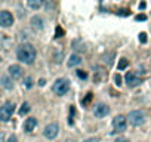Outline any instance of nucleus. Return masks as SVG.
<instances>
[{
    "instance_id": "7ed1b4c3",
    "label": "nucleus",
    "mask_w": 151,
    "mask_h": 142,
    "mask_svg": "<svg viewBox=\"0 0 151 142\" xmlns=\"http://www.w3.org/2000/svg\"><path fill=\"white\" fill-rule=\"evenodd\" d=\"M126 118H127V122L131 123L132 126H142L145 123V114L142 111H139V110L131 111Z\"/></svg>"
},
{
    "instance_id": "c85d7f7f",
    "label": "nucleus",
    "mask_w": 151,
    "mask_h": 142,
    "mask_svg": "<svg viewBox=\"0 0 151 142\" xmlns=\"http://www.w3.org/2000/svg\"><path fill=\"white\" fill-rule=\"evenodd\" d=\"M65 142H77V141H76V139H67Z\"/></svg>"
},
{
    "instance_id": "f03ea898",
    "label": "nucleus",
    "mask_w": 151,
    "mask_h": 142,
    "mask_svg": "<svg viewBox=\"0 0 151 142\" xmlns=\"http://www.w3.org/2000/svg\"><path fill=\"white\" fill-rule=\"evenodd\" d=\"M52 90H53V93L59 95V96L68 93V90H70V82H68V79H58V80L53 83Z\"/></svg>"
},
{
    "instance_id": "ddd939ff",
    "label": "nucleus",
    "mask_w": 151,
    "mask_h": 142,
    "mask_svg": "<svg viewBox=\"0 0 151 142\" xmlns=\"http://www.w3.org/2000/svg\"><path fill=\"white\" fill-rule=\"evenodd\" d=\"M0 84H2V87H5V89H8V90L13 87L12 79H11L9 76H2V77H0Z\"/></svg>"
},
{
    "instance_id": "1a4fd4ad",
    "label": "nucleus",
    "mask_w": 151,
    "mask_h": 142,
    "mask_svg": "<svg viewBox=\"0 0 151 142\" xmlns=\"http://www.w3.org/2000/svg\"><path fill=\"white\" fill-rule=\"evenodd\" d=\"M108 112H110V107L107 104H102V102L98 104L95 107V110H93V114H95L96 118H104V117L108 115Z\"/></svg>"
},
{
    "instance_id": "aec40b11",
    "label": "nucleus",
    "mask_w": 151,
    "mask_h": 142,
    "mask_svg": "<svg viewBox=\"0 0 151 142\" xmlns=\"http://www.w3.org/2000/svg\"><path fill=\"white\" fill-rule=\"evenodd\" d=\"M114 142H131V141H129L127 138H124V136H119Z\"/></svg>"
},
{
    "instance_id": "2eb2a0df",
    "label": "nucleus",
    "mask_w": 151,
    "mask_h": 142,
    "mask_svg": "<svg viewBox=\"0 0 151 142\" xmlns=\"http://www.w3.org/2000/svg\"><path fill=\"white\" fill-rule=\"evenodd\" d=\"M27 5H28V8L37 11V9H40V8L43 6V2H41V0H28Z\"/></svg>"
},
{
    "instance_id": "a878e982",
    "label": "nucleus",
    "mask_w": 151,
    "mask_h": 142,
    "mask_svg": "<svg viewBox=\"0 0 151 142\" xmlns=\"http://www.w3.org/2000/svg\"><path fill=\"white\" fill-rule=\"evenodd\" d=\"M145 19H147L145 15H138V16H136V21H145Z\"/></svg>"
},
{
    "instance_id": "a211bd4d",
    "label": "nucleus",
    "mask_w": 151,
    "mask_h": 142,
    "mask_svg": "<svg viewBox=\"0 0 151 142\" xmlns=\"http://www.w3.org/2000/svg\"><path fill=\"white\" fill-rule=\"evenodd\" d=\"M76 73H77V77H79V79H83V80L88 79V73H86V71H83V70H77Z\"/></svg>"
},
{
    "instance_id": "6ab92c4d",
    "label": "nucleus",
    "mask_w": 151,
    "mask_h": 142,
    "mask_svg": "<svg viewBox=\"0 0 151 142\" xmlns=\"http://www.w3.org/2000/svg\"><path fill=\"white\" fill-rule=\"evenodd\" d=\"M24 84H25V87L30 89V87L33 86V79H31V77H25V79H24Z\"/></svg>"
},
{
    "instance_id": "f3484780",
    "label": "nucleus",
    "mask_w": 151,
    "mask_h": 142,
    "mask_svg": "<svg viewBox=\"0 0 151 142\" xmlns=\"http://www.w3.org/2000/svg\"><path fill=\"white\" fill-rule=\"evenodd\" d=\"M30 110H31V107H30V104H28V102H24L22 105H21V110H19V114H21V115H24V114H27V112H30Z\"/></svg>"
},
{
    "instance_id": "423d86ee",
    "label": "nucleus",
    "mask_w": 151,
    "mask_h": 142,
    "mask_svg": "<svg viewBox=\"0 0 151 142\" xmlns=\"http://www.w3.org/2000/svg\"><path fill=\"white\" fill-rule=\"evenodd\" d=\"M58 133H59V124L58 123H51L45 127V130H43V135H45V138L49 139V141L55 139L58 136Z\"/></svg>"
},
{
    "instance_id": "c756f323",
    "label": "nucleus",
    "mask_w": 151,
    "mask_h": 142,
    "mask_svg": "<svg viewBox=\"0 0 151 142\" xmlns=\"http://www.w3.org/2000/svg\"><path fill=\"white\" fill-rule=\"evenodd\" d=\"M0 61H2V58H0Z\"/></svg>"
},
{
    "instance_id": "4be33fe9",
    "label": "nucleus",
    "mask_w": 151,
    "mask_h": 142,
    "mask_svg": "<svg viewBox=\"0 0 151 142\" xmlns=\"http://www.w3.org/2000/svg\"><path fill=\"white\" fill-rule=\"evenodd\" d=\"M62 34H64V30L59 28V27H56V36L55 37H62Z\"/></svg>"
},
{
    "instance_id": "4468645a",
    "label": "nucleus",
    "mask_w": 151,
    "mask_h": 142,
    "mask_svg": "<svg viewBox=\"0 0 151 142\" xmlns=\"http://www.w3.org/2000/svg\"><path fill=\"white\" fill-rule=\"evenodd\" d=\"M81 64V56L80 55H77V53H74V55H71L70 58H68V67L71 68V67H77V65H80Z\"/></svg>"
},
{
    "instance_id": "5701e85b",
    "label": "nucleus",
    "mask_w": 151,
    "mask_h": 142,
    "mask_svg": "<svg viewBox=\"0 0 151 142\" xmlns=\"http://www.w3.org/2000/svg\"><path fill=\"white\" fill-rule=\"evenodd\" d=\"M114 80H116V84H117V86H120V84H122V77H120V74H116Z\"/></svg>"
},
{
    "instance_id": "cd10ccee",
    "label": "nucleus",
    "mask_w": 151,
    "mask_h": 142,
    "mask_svg": "<svg viewBox=\"0 0 151 142\" xmlns=\"http://www.w3.org/2000/svg\"><path fill=\"white\" fill-rule=\"evenodd\" d=\"M147 5H145V2H142V3H139V9H144Z\"/></svg>"
},
{
    "instance_id": "9b49d317",
    "label": "nucleus",
    "mask_w": 151,
    "mask_h": 142,
    "mask_svg": "<svg viewBox=\"0 0 151 142\" xmlns=\"http://www.w3.org/2000/svg\"><path fill=\"white\" fill-rule=\"evenodd\" d=\"M30 24H31V27H33L36 31H41L43 28H45V19H43L40 15H34V16L31 18Z\"/></svg>"
},
{
    "instance_id": "393cba45",
    "label": "nucleus",
    "mask_w": 151,
    "mask_h": 142,
    "mask_svg": "<svg viewBox=\"0 0 151 142\" xmlns=\"http://www.w3.org/2000/svg\"><path fill=\"white\" fill-rule=\"evenodd\" d=\"M84 142H101V141H99V138H88Z\"/></svg>"
},
{
    "instance_id": "9d476101",
    "label": "nucleus",
    "mask_w": 151,
    "mask_h": 142,
    "mask_svg": "<svg viewBox=\"0 0 151 142\" xmlns=\"http://www.w3.org/2000/svg\"><path fill=\"white\" fill-rule=\"evenodd\" d=\"M8 73H9V77L12 80H16V79L22 77V68H21V65H18V64H12L8 68Z\"/></svg>"
},
{
    "instance_id": "6e6552de",
    "label": "nucleus",
    "mask_w": 151,
    "mask_h": 142,
    "mask_svg": "<svg viewBox=\"0 0 151 142\" xmlns=\"http://www.w3.org/2000/svg\"><path fill=\"white\" fill-rule=\"evenodd\" d=\"M124 80H126L129 87H136V86H139L142 83L141 77L136 76V73H133V71H129V73L126 74V77H124Z\"/></svg>"
},
{
    "instance_id": "0eeeda50",
    "label": "nucleus",
    "mask_w": 151,
    "mask_h": 142,
    "mask_svg": "<svg viewBox=\"0 0 151 142\" xmlns=\"http://www.w3.org/2000/svg\"><path fill=\"white\" fill-rule=\"evenodd\" d=\"M13 25V15L9 11H2L0 12V27L9 28Z\"/></svg>"
},
{
    "instance_id": "f257e3e1",
    "label": "nucleus",
    "mask_w": 151,
    "mask_h": 142,
    "mask_svg": "<svg viewBox=\"0 0 151 142\" xmlns=\"http://www.w3.org/2000/svg\"><path fill=\"white\" fill-rule=\"evenodd\" d=\"M36 56H37L36 47L31 43H22V44H19V47L16 49V58H18V61L24 62L27 65H31L36 61Z\"/></svg>"
},
{
    "instance_id": "39448f33",
    "label": "nucleus",
    "mask_w": 151,
    "mask_h": 142,
    "mask_svg": "<svg viewBox=\"0 0 151 142\" xmlns=\"http://www.w3.org/2000/svg\"><path fill=\"white\" fill-rule=\"evenodd\" d=\"M113 127H114V132H124L127 127V118L122 114L116 115L113 118Z\"/></svg>"
},
{
    "instance_id": "f8f14e48",
    "label": "nucleus",
    "mask_w": 151,
    "mask_h": 142,
    "mask_svg": "<svg viewBox=\"0 0 151 142\" xmlns=\"http://www.w3.org/2000/svg\"><path fill=\"white\" fill-rule=\"evenodd\" d=\"M36 126H37L36 117H28L27 120L24 122V130H25V132H33Z\"/></svg>"
},
{
    "instance_id": "b1692460",
    "label": "nucleus",
    "mask_w": 151,
    "mask_h": 142,
    "mask_svg": "<svg viewBox=\"0 0 151 142\" xmlns=\"http://www.w3.org/2000/svg\"><path fill=\"white\" fill-rule=\"evenodd\" d=\"M8 142H18L16 135H11V136H9V139H8Z\"/></svg>"
},
{
    "instance_id": "dca6fc26",
    "label": "nucleus",
    "mask_w": 151,
    "mask_h": 142,
    "mask_svg": "<svg viewBox=\"0 0 151 142\" xmlns=\"http://www.w3.org/2000/svg\"><path fill=\"white\" fill-rule=\"evenodd\" d=\"M127 65H129V61H127L126 58H122V59H119V64H117V68H119V71H122V70H124V68H127Z\"/></svg>"
},
{
    "instance_id": "412c9836",
    "label": "nucleus",
    "mask_w": 151,
    "mask_h": 142,
    "mask_svg": "<svg viewBox=\"0 0 151 142\" xmlns=\"http://www.w3.org/2000/svg\"><path fill=\"white\" fill-rule=\"evenodd\" d=\"M139 41H141V43H145V41H147V34H145V33H141V34H139Z\"/></svg>"
},
{
    "instance_id": "bb28decb",
    "label": "nucleus",
    "mask_w": 151,
    "mask_h": 142,
    "mask_svg": "<svg viewBox=\"0 0 151 142\" xmlns=\"http://www.w3.org/2000/svg\"><path fill=\"white\" fill-rule=\"evenodd\" d=\"M0 142H5V133L0 132Z\"/></svg>"
},
{
    "instance_id": "20e7f679",
    "label": "nucleus",
    "mask_w": 151,
    "mask_h": 142,
    "mask_svg": "<svg viewBox=\"0 0 151 142\" xmlns=\"http://www.w3.org/2000/svg\"><path fill=\"white\" fill-rule=\"evenodd\" d=\"M13 111H15V104L11 102V101L5 102L2 107H0V120H2V122H8L9 118L12 117Z\"/></svg>"
}]
</instances>
